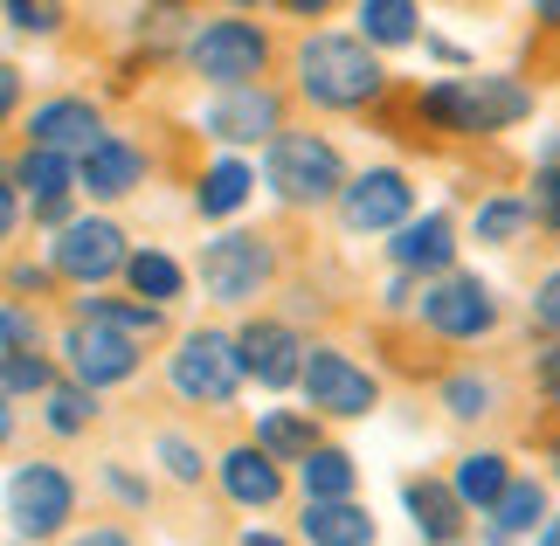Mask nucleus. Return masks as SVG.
<instances>
[{
	"instance_id": "1",
	"label": "nucleus",
	"mask_w": 560,
	"mask_h": 546,
	"mask_svg": "<svg viewBox=\"0 0 560 546\" xmlns=\"http://www.w3.org/2000/svg\"><path fill=\"white\" fill-rule=\"evenodd\" d=\"M298 97L312 112H368V104L387 97V70L360 35L318 28L298 42Z\"/></svg>"
},
{
	"instance_id": "2",
	"label": "nucleus",
	"mask_w": 560,
	"mask_h": 546,
	"mask_svg": "<svg viewBox=\"0 0 560 546\" xmlns=\"http://www.w3.org/2000/svg\"><path fill=\"white\" fill-rule=\"evenodd\" d=\"M187 70L214 91H249L270 70V28L249 14H208L187 28Z\"/></svg>"
},
{
	"instance_id": "3",
	"label": "nucleus",
	"mask_w": 560,
	"mask_h": 546,
	"mask_svg": "<svg viewBox=\"0 0 560 546\" xmlns=\"http://www.w3.org/2000/svg\"><path fill=\"white\" fill-rule=\"evenodd\" d=\"M264 187L284 208H326L347 187V160H339V146L326 132H291L284 125L264 152Z\"/></svg>"
},
{
	"instance_id": "4",
	"label": "nucleus",
	"mask_w": 560,
	"mask_h": 546,
	"mask_svg": "<svg viewBox=\"0 0 560 546\" xmlns=\"http://www.w3.org/2000/svg\"><path fill=\"white\" fill-rule=\"evenodd\" d=\"M0 506H8V526L14 539H62L70 533V519H77V477L49 464V456H28V464H14L8 471V491H0Z\"/></svg>"
},
{
	"instance_id": "5",
	"label": "nucleus",
	"mask_w": 560,
	"mask_h": 546,
	"mask_svg": "<svg viewBox=\"0 0 560 546\" xmlns=\"http://www.w3.org/2000/svg\"><path fill=\"white\" fill-rule=\"evenodd\" d=\"M166 381L187 408H229L243 395V360H235V333H214V325H194L180 333V346L166 353Z\"/></svg>"
},
{
	"instance_id": "6",
	"label": "nucleus",
	"mask_w": 560,
	"mask_h": 546,
	"mask_svg": "<svg viewBox=\"0 0 560 546\" xmlns=\"http://www.w3.org/2000/svg\"><path fill=\"white\" fill-rule=\"evenodd\" d=\"M194 277H201L208 304H256L277 277V243L264 229H229V235H214V243H201Z\"/></svg>"
},
{
	"instance_id": "7",
	"label": "nucleus",
	"mask_w": 560,
	"mask_h": 546,
	"mask_svg": "<svg viewBox=\"0 0 560 546\" xmlns=\"http://www.w3.org/2000/svg\"><path fill=\"white\" fill-rule=\"evenodd\" d=\"M298 387H305V415H326V422H360V415L381 408V381L347 346H305Z\"/></svg>"
},
{
	"instance_id": "8",
	"label": "nucleus",
	"mask_w": 560,
	"mask_h": 546,
	"mask_svg": "<svg viewBox=\"0 0 560 546\" xmlns=\"http://www.w3.org/2000/svg\"><path fill=\"white\" fill-rule=\"evenodd\" d=\"M125 256H132V243H125V229L112 214H70V222L49 235V277L56 283H83V291L125 277Z\"/></svg>"
},
{
	"instance_id": "9",
	"label": "nucleus",
	"mask_w": 560,
	"mask_h": 546,
	"mask_svg": "<svg viewBox=\"0 0 560 546\" xmlns=\"http://www.w3.org/2000/svg\"><path fill=\"white\" fill-rule=\"evenodd\" d=\"M416 318H422L436 339L470 346V339H491V333H499V318H505V312H499V291H491L485 277L450 270V277H436V283H422Z\"/></svg>"
},
{
	"instance_id": "10",
	"label": "nucleus",
	"mask_w": 560,
	"mask_h": 546,
	"mask_svg": "<svg viewBox=\"0 0 560 546\" xmlns=\"http://www.w3.org/2000/svg\"><path fill=\"white\" fill-rule=\"evenodd\" d=\"M62 367H70V381L83 387V395H104V387H125V381H139V367H145V346L118 339V333H104V325H83V318H70V333H62Z\"/></svg>"
},
{
	"instance_id": "11",
	"label": "nucleus",
	"mask_w": 560,
	"mask_h": 546,
	"mask_svg": "<svg viewBox=\"0 0 560 546\" xmlns=\"http://www.w3.org/2000/svg\"><path fill=\"white\" fill-rule=\"evenodd\" d=\"M408 214H416V187H408L401 166L347 173V187H339V222L353 235H395Z\"/></svg>"
},
{
	"instance_id": "12",
	"label": "nucleus",
	"mask_w": 560,
	"mask_h": 546,
	"mask_svg": "<svg viewBox=\"0 0 560 546\" xmlns=\"http://www.w3.org/2000/svg\"><path fill=\"white\" fill-rule=\"evenodd\" d=\"M8 181L21 194V214H35L42 229H62L70 222V201H77V160H56V152H35L21 146V160L8 166Z\"/></svg>"
},
{
	"instance_id": "13",
	"label": "nucleus",
	"mask_w": 560,
	"mask_h": 546,
	"mask_svg": "<svg viewBox=\"0 0 560 546\" xmlns=\"http://www.w3.org/2000/svg\"><path fill=\"white\" fill-rule=\"evenodd\" d=\"M201 132L222 139V146H270L284 132V97L270 83H249V91H222L201 112Z\"/></svg>"
},
{
	"instance_id": "14",
	"label": "nucleus",
	"mask_w": 560,
	"mask_h": 546,
	"mask_svg": "<svg viewBox=\"0 0 560 546\" xmlns=\"http://www.w3.org/2000/svg\"><path fill=\"white\" fill-rule=\"evenodd\" d=\"M104 139V112L91 97H77V91H56V97H42L35 112H28V146L35 152H56V160H83Z\"/></svg>"
},
{
	"instance_id": "15",
	"label": "nucleus",
	"mask_w": 560,
	"mask_h": 546,
	"mask_svg": "<svg viewBox=\"0 0 560 546\" xmlns=\"http://www.w3.org/2000/svg\"><path fill=\"white\" fill-rule=\"evenodd\" d=\"M235 360H243V381H256V387H298L305 339H298L291 318H249L235 333Z\"/></svg>"
},
{
	"instance_id": "16",
	"label": "nucleus",
	"mask_w": 560,
	"mask_h": 546,
	"mask_svg": "<svg viewBox=\"0 0 560 546\" xmlns=\"http://www.w3.org/2000/svg\"><path fill=\"white\" fill-rule=\"evenodd\" d=\"M387 256H395V277H416V283H436L457 270V222H450L443 208L429 214H408V222L395 229V243H387Z\"/></svg>"
},
{
	"instance_id": "17",
	"label": "nucleus",
	"mask_w": 560,
	"mask_h": 546,
	"mask_svg": "<svg viewBox=\"0 0 560 546\" xmlns=\"http://www.w3.org/2000/svg\"><path fill=\"white\" fill-rule=\"evenodd\" d=\"M145 173H153V160H145V146L104 132L91 152L77 160V194H91V201H125V194L145 187Z\"/></svg>"
},
{
	"instance_id": "18",
	"label": "nucleus",
	"mask_w": 560,
	"mask_h": 546,
	"mask_svg": "<svg viewBox=\"0 0 560 546\" xmlns=\"http://www.w3.org/2000/svg\"><path fill=\"white\" fill-rule=\"evenodd\" d=\"M214 477H222V498L243 506V512H270L277 498H284V464H270L256 443H229Z\"/></svg>"
},
{
	"instance_id": "19",
	"label": "nucleus",
	"mask_w": 560,
	"mask_h": 546,
	"mask_svg": "<svg viewBox=\"0 0 560 546\" xmlns=\"http://www.w3.org/2000/svg\"><path fill=\"white\" fill-rule=\"evenodd\" d=\"M401 506H408V526H416L422 546H464V506L450 498L443 477H401Z\"/></svg>"
},
{
	"instance_id": "20",
	"label": "nucleus",
	"mask_w": 560,
	"mask_h": 546,
	"mask_svg": "<svg viewBox=\"0 0 560 546\" xmlns=\"http://www.w3.org/2000/svg\"><path fill=\"white\" fill-rule=\"evenodd\" d=\"M298 539L305 546H381V526L360 498H339V506H305Z\"/></svg>"
},
{
	"instance_id": "21",
	"label": "nucleus",
	"mask_w": 560,
	"mask_h": 546,
	"mask_svg": "<svg viewBox=\"0 0 560 546\" xmlns=\"http://www.w3.org/2000/svg\"><path fill=\"white\" fill-rule=\"evenodd\" d=\"M547 526V485L540 477H512V485L499 491V506L485 512V539H526V533H540Z\"/></svg>"
},
{
	"instance_id": "22",
	"label": "nucleus",
	"mask_w": 560,
	"mask_h": 546,
	"mask_svg": "<svg viewBox=\"0 0 560 546\" xmlns=\"http://www.w3.org/2000/svg\"><path fill=\"white\" fill-rule=\"evenodd\" d=\"M443 485H450V498H457L464 512L485 519L491 506H499V491L512 485V464H505L499 450H470V456H457V471H450Z\"/></svg>"
},
{
	"instance_id": "23",
	"label": "nucleus",
	"mask_w": 560,
	"mask_h": 546,
	"mask_svg": "<svg viewBox=\"0 0 560 546\" xmlns=\"http://www.w3.org/2000/svg\"><path fill=\"white\" fill-rule=\"evenodd\" d=\"M470 112H478V132H512V125L533 118V91L520 77H470Z\"/></svg>"
},
{
	"instance_id": "24",
	"label": "nucleus",
	"mask_w": 560,
	"mask_h": 546,
	"mask_svg": "<svg viewBox=\"0 0 560 546\" xmlns=\"http://www.w3.org/2000/svg\"><path fill=\"white\" fill-rule=\"evenodd\" d=\"M249 194H256V173L243 160H214V166H201V181H194V214H201V222H229V214H243Z\"/></svg>"
},
{
	"instance_id": "25",
	"label": "nucleus",
	"mask_w": 560,
	"mask_h": 546,
	"mask_svg": "<svg viewBox=\"0 0 560 546\" xmlns=\"http://www.w3.org/2000/svg\"><path fill=\"white\" fill-rule=\"evenodd\" d=\"M249 443L264 450L270 464H305V456L318 450V422H312V415H298V408H264Z\"/></svg>"
},
{
	"instance_id": "26",
	"label": "nucleus",
	"mask_w": 560,
	"mask_h": 546,
	"mask_svg": "<svg viewBox=\"0 0 560 546\" xmlns=\"http://www.w3.org/2000/svg\"><path fill=\"white\" fill-rule=\"evenodd\" d=\"M360 42H368V49L381 56V49H408V42H422V8L416 0H360Z\"/></svg>"
},
{
	"instance_id": "27",
	"label": "nucleus",
	"mask_w": 560,
	"mask_h": 546,
	"mask_svg": "<svg viewBox=\"0 0 560 546\" xmlns=\"http://www.w3.org/2000/svg\"><path fill=\"white\" fill-rule=\"evenodd\" d=\"M77 318L83 325H104V333H118V339H160L166 333V312H153V304H139V298H77Z\"/></svg>"
},
{
	"instance_id": "28",
	"label": "nucleus",
	"mask_w": 560,
	"mask_h": 546,
	"mask_svg": "<svg viewBox=\"0 0 560 546\" xmlns=\"http://www.w3.org/2000/svg\"><path fill=\"white\" fill-rule=\"evenodd\" d=\"M298 485H305V506H339V498L360 491V464H353L347 450L318 443L305 464H298Z\"/></svg>"
},
{
	"instance_id": "29",
	"label": "nucleus",
	"mask_w": 560,
	"mask_h": 546,
	"mask_svg": "<svg viewBox=\"0 0 560 546\" xmlns=\"http://www.w3.org/2000/svg\"><path fill=\"white\" fill-rule=\"evenodd\" d=\"M125 283H132V298H139V304L166 312V304L187 291V270H180L166 249H132V256H125Z\"/></svg>"
},
{
	"instance_id": "30",
	"label": "nucleus",
	"mask_w": 560,
	"mask_h": 546,
	"mask_svg": "<svg viewBox=\"0 0 560 546\" xmlns=\"http://www.w3.org/2000/svg\"><path fill=\"white\" fill-rule=\"evenodd\" d=\"M499 402H505L499 374H478V367H464V374L443 381V415H450V422H485V415H499Z\"/></svg>"
},
{
	"instance_id": "31",
	"label": "nucleus",
	"mask_w": 560,
	"mask_h": 546,
	"mask_svg": "<svg viewBox=\"0 0 560 546\" xmlns=\"http://www.w3.org/2000/svg\"><path fill=\"white\" fill-rule=\"evenodd\" d=\"M97 415H104L97 395H83L77 381H56L49 395H42V429H49V435H91Z\"/></svg>"
},
{
	"instance_id": "32",
	"label": "nucleus",
	"mask_w": 560,
	"mask_h": 546,
	"mask_svg": "<svg viewBox=\"0 0 560 546\" xmlns=\"http://www.w3.org/2000/svg\"><path fill=\"white\" fill-rule=\"evenodd\" d=\"M526 229H533V222H526V201H520V194H491V201H478V243L512 249Z\"/></svg>"
},
{
	"instance_id": "33",
	"label": "nucleus",
	"mask_w": 560,
	"mask_h": 546,
	"mask_svg": "<svg viewBox=\"0 0 560 546\" xmlns=\"http://www.w3.org/2000/svg\"><path fill=\"white\" fill-rule=\"evenodd\" d=\"M56 387V367L49 353H0V395L21 402V395H49Z\"/></svg>"
},
{
	"instance_id": "34",
	"label": "nucleus",
	"mask_w": 560,
	"mask_h": 546,
	"mask_svg": "<svg viewBox=\"0 0 560 546\" xmlns=\"http://www.w3.org/2000/svg\"><path fill=\"white\" fill-rule=\"evenodd\" d=\"M153 456H160V471L174 477V485H201V477H208L201 443H194V435H180V429H160V435H153Z\"/></svg>"
},
{
	"instance_id": "35",
	"label": "nucleus",
	"mask_w": 560,
	"mask_h": 546,
	"mask_svg": "<svg viewBox=\"0 0 560 546\" xmlns=\"http://www.w3.org/2000/svg\"><path fill=\"white\" fill-rule=\"evenodd\" d=\"M42 339H49V333H42V312H35V304H0V353H42Z\"/></svg>"
},
{
	"instance_id": "36",
	"label": "nucleus",
	"mask_w": 560,
	"mask_h": 546,
	"mask_svg": "<svg viewBox=\"0 0 560 546\" xmlns=\"http://www.w3.org/2000/svg\"><path fill=\"white\" fill-rule=\"evenodd\" d=\"M520 201H526V222L533 229L560 235V166H533V187L520 194Z\"/></svg>"
},
{
	"instance_id": "37",
	"label": "nucleus",
	"mask_w": 560,
	"mask_h": 546,
	"mask_svg": "<svg viewBox=\"0 0 560 546\" xmlns=\"http://www.w3.org/2000/svg\"><path fill=\"white\" fill-rule=\"evenodd\" d=\"M8 21L21 35H56L62 28V8H49V0H8Z\"/></svg>"
},
{
	"instance_id": "38",
	"label": "nucleus",
	"mask_w": 560,
	"mask_h": 546,
	"mask_svg": "<svg viewBox=\"0 0 560 546\" xmlns=\"http://www.w3.org/2000/svg\"><path fill=\"white\" fill-rule=\"evenodd\" d=\"M533 325L560 339V270H547L540 283H533Z\"/></svg>"
},
{
	"instance_id": "39",
	"label": "nucleus",
	"mask_w": 560,
	"mask_h": 546,
	"mask_svg": "<svg viewBox=\"0 0 560 546\" xmlns=\"http://www.w3.org/2000/svg\"><path fill=\"white\" fill-rule=\"evenodd\" d=\"M104 491H112L118 506H139V512H145V498H153V485H145L139 471H125V464H104Z\"/></svg>"
},
{
	"instance_id": "40",
	"label": "nucleus",
	"mask_w": 560,
	"mask_h": 546,
	"mask_svg": "<svg viewBox=\"0 0 560 546\" xmlns=\"http://www.w3.org/2000/svg\"><path fill=\"white\" fill-rule=\"evenodd\" d=\"M8 291H21V304H35V298L56 291V277H49V264H14L8 270Z\"/></svg>"
},
{
	"instance_id": "41",
	"label": "nucleus",
	"mask_w": 560,
	"mask_h": 546,
	"mask_svg": "<svg viewBox=\"0 0 560 546\" xmlns=\"http://www.w3.org/2000/svg\"><path fill=\"white\" fill-rule=\"evenodd\" d=\"M533 381H540V395H547L553 422H560V339H553V346H540V360H533Z\"/></svg>"
},
{
	"instance_id": "42",
	"label": "nucleus",
	"mask_w": 560,
	"mask_h": 546,
	"mask_svg": "<svg viewBox=\"0 0 560 546\" xmlns=\"http://www.w3.org/2000/svg\"><path fill=\"white\" fill-rule=\"evenodd\" d=\"M14 229H21V194L8 181V166H0V243H14Z\"/></svg>"
},
{
	"instance_id": "43",
	"label": "nucleus",
	"mask_w": 560,
	"mask_h": 546,
	"mask_svg": "<svg viewBox=\"0 0 560 546\" xmlns=\"http://www.w3.org/2000/svg\"><path fill=\"white\" fill-rule=\"evenodd\" d=\"M62 546H139V539L125 533V526H83V533H70Z\"/></svg>"
},
{
	"instance_id": "44",
	"label": "nucleus",
	"mask_w": 560,
	"mask_h": 546,
	"mask_svg": "<svg viewBox=\"0 0 560 546\" xmlns=\"http://www.w3.org/2000/svg\"><path fill=\"white\" fill-rule=\"evenodd\" d=\"M21 112V70H14V62H0V125H8Z\"/></svg>"
},
{
	"instance_id": "45",
	"label": "nucleus",
	"mask_w": 560,
	"mask_h": 546,
	"mask_svg": "<svg viewBox=\"0 0 560 546\" xmlns=\"http://www.w3.org/2000/svg\"><path fill=\"white\" fill-rule=\"evenodd\" d=\"M416 298H422V283H416V277H395L381 304H387V312H416Z\"/></svg>"
},
{
	"instance_id": "46",
	"label": "nucleus",
	"mask_w": 560,
	"mask_h": 546,
	"mask_svg": "<svg viewBox=\"0 0 560 546\" xmlns=\"http://www.w3.org/2000/svg\"><path fill=\"white\" fill-rule=\"evenodd\" d=\"M243 546H291V539H284V533H270V526H249Z\"/></svg>"
},
{
	"instance_id": "47",
	"label": "nucleus",
	"mask_w": 560,
	"mask_h": 546,
	"mask_svg": "<svg viewBox=\"0 0 560 546\" xmlns=\"http://www.w3.org/2000/svg\"><path fill=\"white\" fill-rule=\"evenodd\" d=\"M8 443H14V402L0 395V450H8Z\"/></svg>"
},
{
	"instance_id": "48",
	"label": "nucleus",
	"mask_w": 560,
	"mask_h": 546,
	"mask_svg": "<svg viewBox=\"0 0 560 546\" xmlns=\"http://www.w3.org/2000/svg\"><path fill=\"white\" fill-rule=\"evenodd\" d=\"M533 546H560V512H547V526L533 533Z\"/></svg>"
},
{
	"instance_id": "49",
	"label": "nucleus",
	"mask_w": 560,
	"mask_h": 546,
	"mask_svg": "<svg viewBox=\"0 0 560 546\" xmlns=\"http://www.w3.org/2000/svg\"><path fill=\"white\" fill-rule=\"evenodd\" d=\"M533 21H547V28H560V0H540V8H533Z\"/></svg>"
},
{
	"instance_id": "50",
	"label": "nucleus",
	"mask_w": 560,
	"mask_h": 546,
	"mask_svg": "<svg viewBox=\"0 0 560 546\" xmlns=\"http://www.w3.org/2000/svg\"><path fill=\"white\" fill-rule=\"evenodd\" d=\"M553 471H560V450H553Z\"/></svg>"
}]
</instances>
